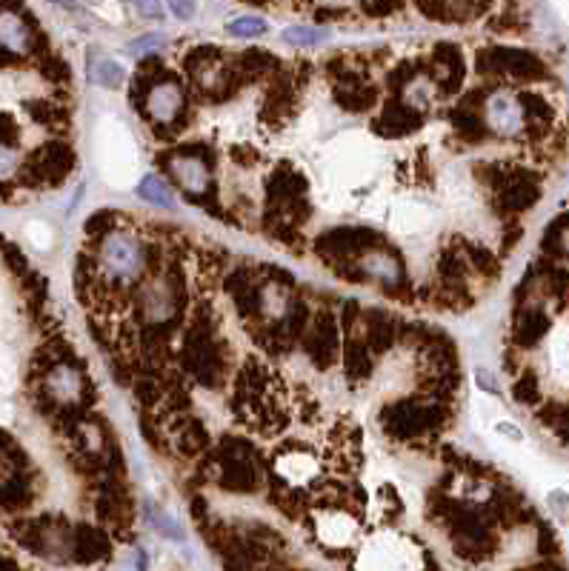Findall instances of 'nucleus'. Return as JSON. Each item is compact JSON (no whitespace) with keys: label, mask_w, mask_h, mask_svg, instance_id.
Returning <instances> with one entry per match:
<instances>
[{"label":"nucleus","mask_w":569,"mask_h":571,"mask_svg":"<svg viewBox=\"0 0 569 571\" xmlns=\"http://www.w3.org/2000/svg\"><path fill=\"white\" fill-rule=\"evenodd\" d=\"M97 266L115 283H135L146 269V249L138 234L129 229H112L97 246Z\"/></svg>","instance_id":"nucleus-1"},{"label":"nucleus","mask_w":569,"mask_h":571,"mask_svg":"<svg viewBox=\"0 0 569 571\" xmlns=\"http://www.w3.org/2000/svg\"><path fill=\"white\" fill-rule=\"evenodd\" d=\"M484 111H487L489 132L498 134V138L512 141V138H518V134H524V129H527L524 103L518 101L512 92H495V95H489Z\"/></svg>","instance_id":"nucleus-2"},{"label":"nucleus","mask_w":569,"mask_h":571,"mask_svg":"<svg viewBox=\"0 0 569 571\" xmlns=\"http://www.w3.org/2000/svg\"><path fill=\"white\" fill-rule=\"evenodd\" d=\"M43 389L49 400H55L58 406H75L83 397V375L69 363H58L46 371Z\"/></svg>","instance_id":"nucleus-3"},{"label":"nucleus","mask_w":569,"mask_h":571,"mask_svg":"<svg viewBox=\"0 0 569 571\" xmlns=\"http://www.w3.org/2000/svg\"><path fill=\"white\" fill-rule=\"evenodd\" d=\"M183 103H187V95H183L181 83H155L150 95H146V115L155 123H172L183 111Z\"/></svg>","instance_id":"nucleus-4"},{"label":"nucleus","mask_w":569,"mask_h":571,"mask_svg":"<svg viewBox=\"0 0 569 571\" xmlns=\"http://www.w3.org/2000/svg\"><path fill=\"white\" fill-rule=\"evenodd\" d=\"M35 46L32 27L18 11L0 9V49L9 55H29Z\"/></svg>","instance_id":"nucleus-5"},{"label":"nucleus","mask_w":569,"mask_h":571,"mask_svg":"<svg viewBox=\"0 0 569 571\" xmlns=\"http://www.w3.org/2000/svg\"><path fill=\"white\" fill-rule=\"evenodd\" d=\"M172 178L178 180V186L189 194H201L209 189V166L201 157L195 155H175L169 160Z\"/></svg>","instance_id":"nucleus-6"},{"label":"nucleus","mask_w":569,"mask_h":571,"mask_svg":"<svg viewBox=\"0 0 569 571\" xmlns=\"http://www.w3.org/2000/svg\"><path fill=\"white\" fill-rule=\"evenodd\" d=\"M175 292H172V286L158 278L152 280L150 286L143 289V315L150 317L152 323H164L175 315Z\"/></svg>","instance_id":"nucleus-7"},{"label":"nucleus","mask_w":569,"mask_h":571,"mask_svg":"<svg viewBox=\"0 0 569 571\" xmlns=\"http://www.w3.org/2000/svg\"><path fill=\"white\" fill-rule=\"evenodd\" d=\"M358 269L364 271L366 278H373L383 286H398L404 278V269L398 263V257L389 252H366L358 260Z\"/></svg>","instance_id":"nucleus-8"},{"label":"nucleus","mask_w":569,"mask_h":571,"mask_svg":"<svg viewBox=\"0 0 569 571\" xmlns=\"http://www.w3.org/2000/svg\"><path fill=\"white\" fill-rule=\"evenodd\" d=\"M292 306V294L283 283L272 280L266 283L261 292H258V312H261L266 320H283Z\"/></svg>","instance_id":"nucleus-9"},{"label":"nucleus","mask_w":569,"mask_h":571,"mask_svg":"<svg viewBox=\"0 0 569 571\" xmlns=\"http://www.w3.org/2000/svg\"><path fill=\"white\" fill-rule=\"evenodd\" d=\"M89 80L95 86H104V89H120V86L127 83V69L112 57L97 55L89 60Z\"/></svg>","instance_id":"nucleus-10"},{"label":"nucleus","mask_w":569,"mask_h":571,"mask_svg":"<svg viewBox=\"0 0 569 571\" xmlns=\"http://www.w3.org/2000/svg\"><path fill=\"white\" fill-rule=\"evenodd\" d=\"M278 471L289 483H295V486H304V483L318 477L320 466H318L315 457H309V454H287V457H281V461H278Z\"/></svg>","instance_id":"nucleus-11"},{"label":"nucleus","mask_w":569,"mask_h":571,"mask_svg":"<svg viewBox=\"0 0 569 571\" xmlns=\"http://www.w3.org/2000/svg\"><path fill=\"white\" fill-rule=\"evenodd\" d=\"M135 189H138L141 201L152 203V206H158V209H175V206H178L175 194H172V189L166 186V180L158 178V175H143V178L138 180V186H135Z\"/></svg>","instance_id":"nucleus-12"},{"label":"nucleus","mask_w":569,"mask_h":571,"mask_svg":"<svg viewBox=\"0 0 569 571\" xmlns=\"http://www.w3.org/2000/svg\"><path fill=\"white\" fill-rule=\"evenodd\" d=\"M227 32L232 37H241V41H255V37H264L269 32V23L258 15H241L227 23Z\"/></svg>","instance_id":"nucleus-13"},{"label":"nucleus","mask_w":569,"mask_h":571,"mask_svg":"<svg viewBox=\"0 0 569 571\" xmlns=\"http://www.w3.org/2000/svg\"><path fill=\"white\" fill-rule=\"evenodd\" d=\"M327 37H329L327 29H315V27H289L281 32V41L292 43V46H318V43H324Z\"/></svg>","instance_id":"nucleus-14"},{"label":"nucleus","mask_w":569,"mask_h":571,"mask_svg":"<svg viewBox=\"0 0 569 571\" xmlns=\"http://www.w3.org/2000/svg\"><path fill=\"white\" fill-rule=\"evenodd\" d=\"M406 101H410L415 109H429L432 101H435V89L427 78H415L410 86H406Z\"/></svg>","instance_id":"nucleus-15"},{"label":"nucleus","mask_w":569,"mask_h":571,"mask_svg":"<svg viewBox=\"0 0 569 571\" xmlns=\"http://www.w3.org/2000/svg\"><path fill=\"white\" fill-rule=\"evenodd\" d=\"M547 503H550L552 517L558 520L561 526H566V523H569V494H566L564 489H555V491H550Z\"/></svg>","instance_id":"nucleus-16"},{"label":"nucleus","mask_w":569,"mask_h":571,"mask_svg":"<svg viewBox=\"0 0 569 571\" xmlns=\"http://www.w3.org/2000/svg\"><path fill=\"white\" fill-rule=\"evenodd\" d=\"M20 166V155L15 152L12 143H0V180L12 178Z\"/></svg>","instance_id":"nucleus-17"},{"label":"nucleus","mask_w":569,"mask_h":571,"mask_svg":"<svg viewBox=\"0 0 569 571\" xmlns=\"http://www.w3.org/2000/svg\"><path fill=\"white\" fill-rule=\"evenodd\" d=\"M164 43H166L164 34H143V37H138V41L129 43V52H132L135 57H143V55L155 52V49H160Z\"/></svg>","instance_id":"nucleus-18"},{"label":"nucleus","mask_w":569,"mask_h":571,"mask_svg":"<svg viewBox=\"0 0 569 571\" xmlns=\"http://www.w3.org/2000/svg\"><path fill=\"white\" fill-rule=\"evenodd\" d=\"M166 6L178 20H192L197 11V0H166Z\"/></svg>","instance_id":"nucleus-19"},{"label":"nucleus","mask_w":569,"mask_h":571,"mask_svg":"<svg viewBox=\"0 0 569 571\" xmlns=\"http://www.w3.org/2000/svg\"><path fill=\"white\" fill-rule=\"evenodd\" d=\"M81 438H83V443H86V449L89 452H101V445H104V440H101V429L97 426H81Z\"/></svg>","instance_id":"nucleus-20"},{"label":"nucleus","mask_w":569,"mask_h":571,"mask_svg":"<svg viewBox=\"0 0 569 571\" xmlns=\"http://www.w3.org/2000/svg\"><path fill=\"white\" fill-rule=\"evenodd\" d=\"M135 9H138L141 18H150V20H158L164 6H160V0H135Z\"/></svg>","instance_id":"nucleus-21"},{"label":"nucleus","mask_w":569,"mask_h":571,"mask_svg":"<svg viewBox=\"0 0 569 571\" xmlns=\"http://www.w3.org/2000/svg\"><path fill=\"white\" fill-rule=\"evenodd\" d=\"M495 431H498V434H506V438L515 440V443H521V440H524V431L518 429L515 423H510V420H501V423L495 426Z\"/></svg>","instance_id":"nucleus-22"},{"label":"nucleus","mask_w":569,"mask_h":571,"mask_svg":"<svg viewBox=\"0 0 569 571\" xmlns=\"http://www.w3.org/2000/svg\"><path fill=\"white\" fill-rule=\"evenodd\" d=\"M475 380H478V386H481V389H487L489 394L498 392V383L492 380V375H489L487 369H478V371H475Z\"/></svg>","instance_id":"nucleus-23"},{"label":"nucleus","mask_w":569,"mask_h":571,"mask_svg":"<svg viewBox=\"0 0 569 571\" xmlns=\"http://www.w3.org/2000/svg\"><path fill=\"white\" fill-rule=\"evenodd\" d=\"M561 249H564V255H569V229H564V234H561Z\"/></svg>","instance_id":"nucleus-24"},{"label":"nucleus","mask_w":569,"mask_h":571,"mask_svg":"<svg viewBox=\"0 0 569 571\" xmlns=\"http://www.w3.org/2000/svg\"><path fill=\"white\" fill-rule=\"evenodd\" d=\"M52 4H60V6H66V9H78V0H52Z\"/></svg>","instance_id":"nucleus-25"}]
</instances>
